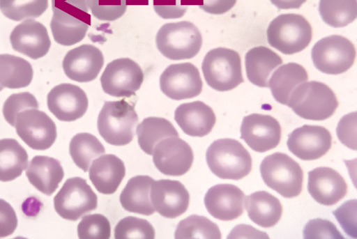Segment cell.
<instances>
[{
	"instance_id": "6da1fadb",
	"label": "cell",
	"mask_w": 357,
	"mask_h": 239,
	"mask_svg": "<svg viewBox=\"0 0 357 239\" xmlns=\"http://www.w3.org/2000/svg\"><path fill=\"white\" fill-rule=\"evenodd\" d=\"M50 23L55 42L73 46L85 38L91 24L87 0H52Z\"/></svg>"
},
{
	"instance_id": "7a4b0ae2",
	"label": "cell",
	"mask_w": 357,
	"mask_h": 239,
	"mask_svg": "<svg viewBox=\"0 0 357 239\" xmlns=\"http://www.w3.org/2000/svg\"><path fill=\"white\" fill-rule=\"evenodd\" d=\"M287 105L301 118L323 121L333 116L339 102L334 91L326 84L310 82L296 86Z\"/></svg>"
},
{
	"instance_id": "3957f363",
	"label": "cell",
	"mask_w": 357,
	"mask_h": 239,
	"mask_svg": "<svg viewBox=\"0 0 357 239\" xmlns=\"http://www.w3.org/2000/svg\"><path fill=\"white\" fill-rule=\"evenodd\" d=\"M206 162L216 177L240 180L252 170L251 155L234 139H220L212 143L206 153Z\"/></svg>"
},
{
	"instance_id": "277c9868",
	"label": "cell",
	"mask_w": 357,
	"mask_h": 239,
	"mask_svg": "<svg viewBox=\"0 0 357 239\" xmlns=\"http://www.w3.org/2000/svg\"><path fill=\"white\" fill-rule=\"evenodd\" d=\"M138 122L135 107L126 100L106 102L99 114L98 129L108 144L123 146L133 141Z\"/></svg>"
},
{
	"instance_id": "5b68a950",
	"label": "cell",
	"mask_w": 357,
	"mask_h": 239,
	"mask_svg": "<svg viewBox=\"0 0 357 239\" xmlns=\"http://www.w3.org/2000/svg\"><path fill=\"white\" fill-rule=\"evenodd\" d=\"M156 47L164 57L171 61L195 58L203 45L202 33L190 22L168 23L160 28Z\"/></svg>"
},
{
	"instance_id": "8992f818",
	"label": "cell",
	"mask_w": 357,
	"mask_h": 239,
	"mask_svg": "<svg viewBox=\"0 0 357 239\" xmlns=\"http://www.w3.org/2000/svg\"><path fill=\"white\" fill-rule=\"evenodd\" d=\"M312 26L303 15H280L273 20L267 29L270 45L286 55L300 53L310 45Z\"/></svg>"
},
{
	"instance_id": "52a82bcc",
	"label": "cell",
	"mask_w": 357,
	"mask_h": 239,
	"mask_svg": "<svg viewBox=\"0 0 357 239\" xmlns=\"http://www.w3.org/2000/svg\"><path fill=\"white\" fill-rule=\"evenodd\" d=\"M260 173L264 183L284 198H295L302 192L303 171L288 155L274 153L264 159Z\"/></svg>"
},
{
	"instance_id": "ba28073f",
	"label": "cell",
	"mask_w": 357,
	"mask_h": 239,
	"mask_svg": "<svg viewBox=\"0 0 357 239\" xmlns=\"http://www.w3.org/2000/svg\"><path fill=\"white\" fill-rule=\"evenodd\" d=\"M202 71L208 85L215 91H231L244 82L239 54L226 47L208 52L204 59Z\"/></svg>"
},
{
	"instance_id": "9c48e42d",
	"label": "cell",
	"mask_w": 357,
	"mask_h": 239,
	"mask_svg": "<svg viewBox=\"0 0 357 239\" xmlns=\"http://www.w3.org/2000/svg\"><path fill=\"white\" fill-rule=\"evenodd\" d=\"M312 59L321 72L333 75L343 74L355 62V46L342 36H330L319 40L312 47Z\"/></svg>"
},
{
	"instance_id": "30bf717a",
	"label": "cell",
	"mask_w": 357,
	"mask_h": 239,
	"mask_svg": "<svg viewBox=\"0 0 357 239\" xmlns=\"http://www.w3.org/2000/svg\"><path fill=\"white\" fill-rule=\"evenodd\" d=\"M54 203L56 213L60 217L75 222L98 208V199L86 179L75 177L64 183Z\"/></svg>"
},
{
	"instance_id": "8fae6325",
	"label": "cell",
	"mask_w": 357,
	"mask_h": 239,
	"mask_svg": "<svg viewBox=\"0 0 357 239\" xmlns=\"http://www.w3.org/2000/svg\"><path fill=\"white\" fill-rule=\"evenodd\" d=\"M16 133L30 148L46 151L57 139V127L46 113L36 109L21 111L15 119Z\"/></svg>"
},
{
	"instance_id": "7c38bea8",
	"label": "cell",
	"mask_w": 357,
	"mask_h": 239,
	"mask_svg": "<svg viewBox=\"0 0 357 239\" xmlns=\"http://www.w3.org/2000/svg\"><path fill=\"white\" fill-rule=\"evenodd\" d=\"M144 75L142 67L130 59L108 63L101 77L104 93L115 98H130L140 89Z\"/></svg>"
},
{
	"instance_id": "4fadbf2b",
	"label": "cell",
	"mask_w": 357,
	"mask_h": 239,
	"mask_svg": "<svg viewBox=\"0 0 357 239\" xmlns=\"http://www.w3.org/2000/svg\"><path fill=\"white\" fill-rule=\"evenodd\" d=\"M162 93L172 100L181 101L198 97L203 89L198 68L190 63L168 66L160 77Z\"/></svg>"
},
{
	"instance_id": "5bb4252c",
	"label": "cell",
	"mask_w": 357,
	"mask_h": 239,
	"mask_svg": "<svg viewBox=\"0 0 357 239\" xmlns=\"http://www.w3.org/2000/svg\"><path fill=\"white\" fill-rule=\"evenodd\" d=\"M152 156L156 169L167 176H183L194 162L191 146L179 137L163 139L155 146Z\"/></svg>"
},
{
	"instance_id": "9a60e30c",
	"label": "cell",
	"mask_w": 357,
	"mask_h": 239,
	"mask_svg": "<svg viewBox=\"0 0 357 239\" xmlns=\"http://www.w3.org/2000/svg\"><path fill=\"white\" fill-rule=\"evenodd\" d=\"M241 138L257 153H266L280 144L282 127L270 115L250 114L243 118L241 126Z\"/></svg>"
},
{
	"instance_id": "2e32d148",
	"label": "cell",
	"mask_w": 357,
	"mask_h": 239,
	"mask_svg": "<svg viewBox=\"0 0 357 239\" xmlns=\"http://www.w3.org/2000/svg\"><path fill=\"white\" fill-rule=\"evenodd\" d=\"M287 146L301 160H317L331 150L332 135L324 127L304 125L289 135Z\"/></svg>"
},
{
	"instance_id": "e0dca14e",
	"label": "cell",
	"mask_w": 357,
	"mask_h": 239,
	"mask_svg": "<svg viewBox=\"0 0 357 239\" xmlns=\"http://www.w3.org/2000/svg\"><path fill=\"white\" fill-rule=\"evenodd\" d=\"M87 95L80 87L64 83L56 86L47 95V107L60 121L74 122L88 109Z\"/></svg>"
},
{
	"instance_id": "ac0fdd59",
	"label": "cell",
	"mask_w": 357,
	"mask_h": 239,
	"mask_svg": "<svg viewBox=\"0 0 357 239\" xmlns=\"http://www.w3.org/2000/svg\"><path fill=\"white\" fill-rule=\"evenodd\" d=\"M151 200L160 216L174 219L187 212L190 196L181 182L162 179L151 185Z\"/></svg>"
},
{
	"instance_id": "d6986e66",
	"label": "cell",
	"mask_w": 357,
	"mask_h": 239,
	"mask_svg": "<svg viewBox=\"0 0 357 239\" xmlns=\"http://www.w3.org/2000/svg\"><path fill=\"white\" fill-rule=\"evenodd\" d=\"M104 65L102 51L93 45H82L66 55L63 69L68 78L79 83L94 81Z\"/></svg>"
},
{
	"instance_id": "ffe728a7",
	"label": "cell",
	"mask_w": 357,
	"mask_h": 239,
	"mask_svg": "<svg viewBox=\"0 0 357 239\" xmlns=\"http://www.w3.org/2000/svg\"><path fill=\"white\" fill-rule=\"evenodd\" d=\"M245 194L238 187L218 185L211 187L204 197L208 213L218 220L228 222L242 216Z\"/></svg>"
},
{
	"instance_id": "44dd1931",
	"label": "cell",
	"mask_w": 357,
	"mask_h": 239,
	"mask_svg": "<svg viewBox=\"0 0 357 239\" xmlns=\"http://www.w3.org/2000/svg\"><path fill=\"white\" fill-rule=\"evenodd\" d=\"M13 49L32 59L47 55L51 47V40L45 26L34 20H26L16 26L10 34Z\"/></svg>"
},
{
	"instance_id": "7402d4cb",
	"label": "cell",
	"mask_w": 357,
	"mask_h": 239,
	"mask_svg": "<svg viewBox=\"0 0 357 239\" xmlns=\"http://www.w3.org/2000/svg\"><path fill=\"white\" fill-rule=\"evenodd\" d=\"M308 192L324 206H334L346 196L348 186L338 172L331 167H318L308 173Z\"/></svg>"
},
{
	"instance_id": "603a6c76",
	"label": "cell",
	"mask_w": 357,
	"mask_h": 239,
	"mask_svg": "<svg viewBox=\"0 0 357 239\" xmlns=\"http://www.w3.org/2000/svg\"><path fill=\"white\" fill-rule=\"evenodd\" d=\"M175 121L184 133L192 137L210 134L216 123L213 109L200 101L183 103L176 107Z\"/></svg>"
},
{
	"instance_id": "cb8c5ba5",
	"label": "cell",
	"mask_w": 357,
	"mask_h": 239,
	"mask_svg": "<svg viewBox=\"0 0 357 239\" xmlns=\"http://www.w3.org/2000/svg\"><path fill=\"white\" fill-rule=\"evenodd\" d=\"M126 169L123 162L115 155H102L91 163L89 177L96 190L102 194H112L118 190Z\"/></svg>"
},
{
	"instance_id": "d4e9b609",
	"label": "cell",
	"mask_w": 357,
	"mask_h": 239,
	"mask_svg": "<svg viewBox=\"0 0 357 239\" xmlns=\"http://www.w3.org/2000/svg\"><path fill=\"white\" fill-rule=\"evenodd\" d=\"M26 169V177L31 185L47 196L55 192L64 177L61 163L50 157H35Z\"/></svg>"
},
{
	"instance_id": "484cf974",
	"label": "cell",
	"mask_w": 357,
	"mask_h": 239,
	"mask_svg": "<svg viewBox=\"0 0 357 239\" xmlns=\"http://www.w3.org/2000/svg\"><path fill=\"white\" fill-rule=\"evenodd\" d=\"M154 179L149 176H135L130 179L120 195V203L128 213L151 216L155 213L151 201V188Z\"/></svg>"
},
{
	"instance_id": "4316f807",
	"label": "cell",
	"mask_w": 357,
	"mask_h": 239,
	"mask_svg": "<svg viewBox=\"0 0 357 239\" xmlns=\"http://www.w3.org/2000/svg\"><path fill=\"white\" fill-rule=\"evenodd\" d=\"M246 209L250 220L266 229L278 224L283 213L282 203L266 191H258L248 195Z\"/></svg>"
},
{
	"instance_id": "83f0119b",
	"label": "cell",
	"mask_w": 357,
	"mask_h": 239,
	"mask_svg": "<svg viewBox=\"0 0 357 239\" xmlns=\"http://www.w3.org/2000/svg\"><path fill=\"white\" fill-rule=\"evenodd\" d=\"M282 59L266 47L259 46L248 52L245 58L248 79L259 87H268L273 70L282 65Z\"/></svg>"
},
{
	"instance_id": "f1b7e54d",
	"label": "cell",
	"mask_w": 357,
	"mask_h": 239,
	"mask_svg": "<svg viewBox=\"0 0 357 239\" xmlns=\"http://www.w3.org/2000/svg\"><path fill=\"white\" fill-rule=\"evenodd\" d=\"M307 79L308 75L303 66L289 63L275 71L268 81V87L275 100L280 105H287L292 91Z\"/></svg>"
},
{
	"instance_id": "f546056e",
	"label": "cell",
	"mask_w": 357,
	"mask_h": 239,
	"mask_svg": "<svg viewBox=\"0 0 357 239\" xmlns=\"http://www.w3.org/2000/svg\"><path fill=\"white\" fill-rule=\"evenodd\" d=\"M28 163L26 151L16 139H0V181L10 182L22 176Z\"/></svg>"
},
{
	"instance_id": "4dcf8cb0",
	"label": "cell",
	"mask_w": 357,
	"mask_h": 239,
	"mask_svg": "<svg viewBox=\"0 0 357 239\" xmlns=\"http://www.w3.org/2000/svg\"><path fill=\"white\" fill-rule=\"evenodd\" d=\"M33 79L31 63L22 58L0 54V85L9 89L25 88Z\"/></svg>"
},
{
	"instance_id": "1f68e13d",
	"label": "cell",
	"mask_w": 357,
	"mask_h": 239,
	"mask_svg": "<svg viewBox=\"0 0 357 239\" xmlns=\"http://www.w3.org/2000/svg\"><path fill=\"white\" fill-rule=\"evenodd\" d=\"M138 143L144 153L153 155L155 146L163 139L178 137L175 127L166 118L149 117L140 123L136 130Z\"/></svg>"
},
{
	"instance_id": "d6a6232c",
	"label": "cell",
	"mask_w": 357,
	"mask_h": 239,
	"mask_svg": "<svg viewBox=\"0 0 357 239\" xmlns=\"http://www.w3.org/2000/svg\"><path fill=\"white\" fill-rule=\"evenodd\" d=\"M105 147L99 139L89 133H80L72 138L70 154L75 164L86 173L96 157L105 154Z\"/></svg>"
},
{
	"instance_id": "836d02e7",
	"label": "cell",
	"mask_w": 357,
	"mask_h": 239,
	"mask_svg": "<svg viewBox=\"0 0 357 239\" xmlns=\"http://www.w3.org/2000/svg\"><path fill=\"white\" fill-rule=\"evenodd\" d=\"M319 10L327 25L334 28L347 26L356 19V0H320Z\"/></svg>"
},
{
	"instance_id": "e575fe53",
	"label": "cell",
	"mask_w": 357,
	"mask_h": 239,
	"mask_svg": "<svg viewBox=\"0 0 357 239\" xmlns=\"http://www.w3.org/2000/svg\"><path fill=\"white\" fill-rule=\"evenodd\" d=\"M175 238H222L219 226L208 218L192 215L180 222L176 229Z\"/></svg>"
},
{
	"instance_id": "d590c367",
	"label": "cell",
	"mask_w": 357,
	"mask_h": 239,
	"mask_svg": "<svg viewBox=\"0 0 357 239\" xmlns=\"http://www.w3.org/2000/svg\"><path fill=\"white\" fill-rule=\"evenodd\" d=\"M48 7V0H0V10L8 19L21 22L38 18Z\"/></svg>"
},
{
	"instance_id": "8d00e7d4",
	"label": "cell",
	"mask_w": 357,
	"mask_h": 239,
	"mask_svg": "<svg viewBox=\"0 0 357 239\" xmlns=\"http://www.w3.org/2000/svg\"><path fill=\"white\" fill-rule=\"evenodd\" d=\"M115 238H148L155 237L153 226L146 220L128 217L120 221L114 231Z\"/></svg>"
},
{
	"instance_id": "74e56055",
	"label": "cell",
	"mask_w": 357,
	"mask_h": 239,
	"mask_svg": "<svg viewBox=\"0 0 357 239\" xmlns=\"http://www.w3.org/2000/svg\"><path fill=\"white\" fill-rule=\"evenodd\" d=\"M78 237L80 239H109L111 225L106 217L100 214L88 215L82 218L78 225Z\"/></svg>"
},
{
	"instance_id": "f35d334b",
	"label": "cell",
	"mask_w": 357,
	"mask_h": 239,
	"mask_svg": "<svg viewBox=\"0 0 357 239\" xmlns=\"http://www.w3.org/2000/svg\"><path fill=\"white\" fill-rule=\"evenodd\" d=\"M87 5L96 19L114 22L126 13L127 0H87Z\"/></svg>"
},
{
	"instance_id": "ab89813d",
	"label": "cell",
	"mask_w": 357,
	"mask_h": 239,
	"mask_svg": "<svg viewBox=\"0 0 357 239\" xmlns=\"http://www.w3.org/2000/svg\"><path fill=\"white\" fill-rule=\"evenodd\" d=\"M37 98L29 93L11 95L3 107V114L7 123L11 126L15 125V119L21 111L30 109H38Z\"/></svg>"
},
{
	"instance_id": "60d3db41",
	"label": "cell",
	"mask_w": 357,
	"mask_h": 239,
	"mask_svg": "<svg viewBox=\"0 0 357 239\" xmlns=\"http://www.w3.org/2000/svg\"><path fill=\"white\" fill-rule=\"evenodd\" d=\"M192 5H196V0H153L155 13L162 19L181 18Z\"/></svg>"
},
{
	"instance_id": "b9f144b4",
	"label": "cell",
	"mask_w": 357,
	"mask_h": 239,
	"mask_svg": "<svg viewBox=\"0 0 357 239\" xmlns=\"http://www.w3.org/2000/svg\"><path fill=\"white\" fill-rule=\"evenodd\" d=\"M303 236L304 238H344L334 223L322 219L308 222L305 226Z\"/></svg>"
},
{
	"instance_id": "7bdbcfd3",
	"label": "cell",
	"mask_w": 357,
	"mask_h": 239,
	"mask_svg": "<svg viewBox=\"0 0 357 239\" xmlns=\"http://www.w3.org/2000/svg\"><path fill=\"white\" fill-rule=\"evenodd\" d=\"M334 215L349 236L356 238V201H349L337 209Z\"/></svg>"
},
{
	"instance_id": "ee69618b",
	"label": "cell",
	"mask_w": 357,
	"mask_h": 239,
	"mask_svg": "<svg viewBox=\"0 0 357 239\" xmlns=\"http://www.w3.org/2000/svg\"><path fill=\"white\" fill-rule=\"evenodd\" d=\"M337 134L342 144L356 150V113L347 115L340 121Z\"/></svg>"
},
{
	"instance_id": "f6af8a7d",
	"label": "cell",
	"mask_w": 357,
	"mask_h": 239,
	"mask_svg": "<svg viewBox=\"0 0 357 239\" xmlns=\"http://www.w3.org/2000/svg\"><path fill=\"white\" fill-rule=\"evenodd\" d=\"M17 225L18 219L13 207L0 199V238L13 234Z\"/></svg>"
},
{
	"instance_id": "bcb514c9",
	"label": "cell",
	"mask_w": 357,
	"mask_h": 239,
	"mask_svg": "<svg viewBox=\"0 0 357 239\" xmlns=\"http://www.w3.org/2000/svg\"><path fill=\"white\" fill-rule=\"evenodd\" d=\"M236 0H196L200 9L211 15H223L232 9Z\"/></svg>"
},
{
	"instance_id": "7dc6e473",
	"label": "cell",
	"mask_w": 357,
	"mask_h": 239,
	"mask_svg": "<svg viewBox=\"0 0 357 239\" xmlns=\"http://www.w3.org/2000/svg\"><path fill=\"white\" fill-rule=\"evenodd\" d=\"M280 10L299 9L307 0H271Z\"/></svg>"
},
{
	"instance_id": "c3c4849f",
	"label": "cell",
	"mask_w": 357,
	"mask_h": 239,
	"mask_svg": "<svg viewBox=\"0 0 357 239\" xmlns=\"http://www.w3.org/2000/svg\"><path fill=\"white\" fill-rule=\"evenodd\" d=\"M3 89V87L1 85H0V91H1Z\"/></svg>"
}]
</instances>
